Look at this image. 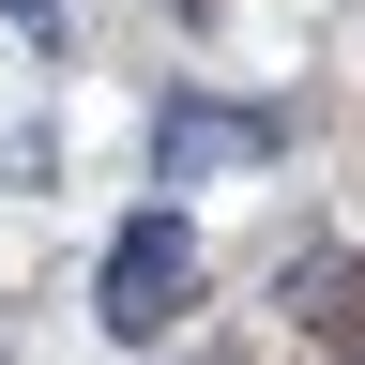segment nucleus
I'll return each instance as SVG.
<instances>
[{"mask_svg": "<svg viewBox=\"0 0 365 365\" xmlns=\"http://www.w3.org/2000/svg\"><path fill=\"white\" fill-rule=\"evenodd\" d=\"M182 289H198V228H182V213H137L107 244V335H168Z\"/></svg>", "mask_w": 365, "mask_h": 365, "instance_id": "obj_1", "label": "nucleus"}, {"mask_svg": "<svg viewBox=\"0 0 365 365\" xmlns=\"http://www.w3.org/2000/svg\"><path fill=\"white\" fill-rule=\"evenodd\" d=\"M244 153H274V107H168V182L244 168Z\"/></svg>", "mask_w": 365, "mask_h": 365, "instance_id": "obj_2", "label": "nucleus"}]
</instances>
